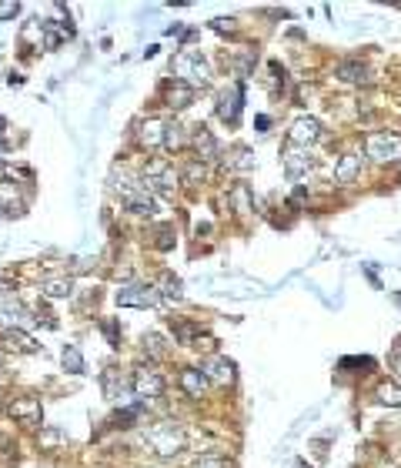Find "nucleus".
<instances>
[{
  "mask_svg": "<svg viewBox=\"0 0 401 468\" xmlns=\"http://www.w3.org/2000/svg\"><path fill=\"white\" fill-rule=\"evenodd\" d=\"M181 388H184L191 398H200L204 388H208V375H204L200 368H184V371H181Z\"/></svg>",
  "mask_w": 401,
  "mask_h": 468,
  "instance_id": "nucleus-15",
  "label": "nucleus"
},
{
  "mask_svg": "<svg viewBox=\"0 0 401 468\" xmlns=\"http://www.w3.org/2000/svg\"><path fill=\"white\" fill-rule=\"evenodd\" d=\"M358 174H361V157L358 154H345L338 161V167H335V181L338 184H351Z\"/></svg>",
  "mask_w": 401,
  "mask_h": 468,
  "instance_id": "nucleus-17",
  "label": "nucleus"
},
{
  "mask_svg": "<svg viewBox=\"0 0 401 468\" xmlns=\"http://www.w3.org/2000/svg\"><path fill=\"white\" fill-rule=\"evenodd\" d=\"M144 445H148L157 458H174L177 452L184 448V431H181V425H174V421H164V425H154V428L148 431Z\"/></svg>",
  "mask_w": 401,
  "mask_h": 468,
  "instance_id": "nucleus-2",
  "label": "nucleus"
},
{
  "mask_svg": "<svg viewBox=\"0 0 401 468\" xmlns=\"http://www.w3.org/2000/svg\"><path fill=\"white\" fill-rule=\"evenodd\" d=\"M0 211L4 215H20L24 211V198L13 181H0Z\"/></svg>",
  "mask_w": 401,
  "mask_h": 468,
  "instance_id": "nucleus-11",
  "label": "nucleus"
},
{
  "mask_svg": "<svg viewBox=\"0 0 401 468\" xmlns=\"http://www.w3.org/2000/svg\"><path fill=\"white\" fill-rule=\"evenodd\" d=\"M4 398H7V388L0 385V408H4Z\"/></svg>",
  "mask_w": 401,
  "mask_h": 468,
  "instance_id": "nucleus-41",
  "label": "nucleus"
},
{
  "mask_svg": "<svg viewBox=\"0 0 401 468\" xmlns=\"http://www.w3.org/2000/svg\"><path fill=\"white\" fill-rule=\"evenodd\" d=\"M164 148H171V151L184 148V134L177 124H164Z\"/></svg>",
  "mask_w": 401,
  "mask_h": 468,
  "instance_id": "nucleus-30",
  "label": "nucleus"
},
{
  "mask_svg": "<svg viewBox=\"0 0 401 468\" xmlns=\"http://www.w3.org/2000/svg\"><path fill=\"white\" fill-rule=\"evenodd\" d=\"M161 294H167V298H181V281L171 275V271H164L161 275V288H157Z\"/></svg>",
  "mask_w": 401,
  "mask_h": 468,
  "instance_id": "nucleus-32",
  "label": "nucleus"
},
{
  "mask_svg": "<svg viewBox=\"0 0 401 468\" xmlns=\"http://www.w3.org/2000/svg\"><path fill=\"white\" fill-rule=\"evenodd\" d=\"M4 344H7L11 352H20V354H34L40 348V344L34 342L27 331H20V328H7V331H4Z\"/></svg>",
  "mask_w": 401,
  "mask_h": 468,
  "instance_id": "nucleus-12",
  "label": "nucleus"
},
{
  "mask_svg": "<svg viewBox=\"0 0 401 468\" xmlns=\"http://www.w3.org/2000/svg\"><path fill=\"white\" fill-rule=\"evenodd\" d=\"M0 217H4V211H0Z\"/></svg>",
  "mask_w": 401,
  "mask_h": 468,
  "instance_id": "nucleus-43",
  "label": "nucleus"
},
{
  "mask_svg": "<svg viewBox=\"0 0 401 468\" xmlns=\"http://www.w3.org/2000/svg\"><path fill=\"white\" fill-rule=\"evenodd\" d=\"M395 371H398V375H401V352L395 354Z\"/></svg>",
  "mask_w": 401,
  "mask_h": 468,
  "instance_id": "nucleus-39",
  "label": "nucleus"
},
{
  "mask_svg": "<svg viewBox=\"0 0 401 468\" xmlns=\"http://www.w3.org/2000/svg\"><path fill=\"white\" fill-rule=\"evenodd\" d=\"M20 13V4H0V20H11Z\"/></svg>",
  "mask_w": 401,
  "mask_h": 468,
  "instance_id": "nucleus-35",
  "label": "nucleus"
},
{
  "mask_svg": "<svg viewBox=\"0 0 401 468\" xmlns=\"http://www.w3.org/2000/svg\"><path fill=\"white\" fill-rule=\"evenodd\" d=\"M335 74H338L341 80H348V84H368V67H364L361 61H341Z\"/></svg>",
  "mask_w": 401,
  "mask_h": 468,
  "instance_id": "nucleus-19",
  "label": "nucleus"
},
{
  "mask_svg": "<svg viewBox=\"0 0 401 468\" xmlns=\"http://www.w3.org/2000/svg\"><path fill=\"white\" fill-rule=\"evenodd\" d=\"M241 101H244V84L238 80L234 88H227L225 94H221V101H217V117H221V121H227V124H238Z\"/></svg>",
  "mask_w": 401,
  "mask_h": 468,
  "instance_id": "nucleus-7",
  "label": "nucleus"
},
{
  "mask_svg": "<svg viewBox=\"0 0 401 468\" xmlns=\"http://www.w3.org/2000/svg\"><path fill=\"white\" fill-rule=\"evenodd\" d=\"M194 151H198V161H214L217 157V140L208 127H198L194 131Z\"/></svg>",
  "mask_w": 401,
  "mask_h": 468,
  "instance_id": "nucleus-14",
  "label": "nucleus"
},
{
  "mask_svg": "<svg viewBox=\"0 0 401 468\" xmlns=\"http://www.w3.org/2000/svg\"><path fill=\"white\" fill-rule=\"evenodd\" d=\"M27 318L30 315H27V308L17 301V298H4V301H0V321H7V325H13V328H20Z\"/></svg>",
  "mask_w": 401,
  "mask_h": 468,
  "instance_id": "nucleus-16",
  "label": "nucleus"
},
{
  "mask_svg": "<svg viewBox=\"0 0 401 468\" xmlns=\"http://www.w3.org/2000/svg\"><path fill=\"white\" fill-rule=\"evenodd\" d=\"M375 398L381 402V405H388V408H401V381H381L378 385V392Z\"/></svg>",
  "mask_w": 401,
  "mask_h": 468,
  "instance_id": "nucleus-20",
  "label": "nucleus"
},
{
  "mask_svg": "<svg viewBox=\"0 0 401 468\" xmlns=\"http://www.w3.org/2000/svg\"><path fill=\"white\" fill-rule=\"evenodd\" d=\"M131 388L138 392V398H157L164 392V378L150 368H138L134 378H131Z\"/></svg>",
  "mask_w": 401,
  "mask_h": 468,
  "instance_id": "nucleus-8",
  "label": "nucleus"
},
{
  "mask_svg": "<svg viewBox=\"0 0 401 468\" xmlns=\"http://www.w3.org/2000/svg\"><path fill=\"white\" fill-rule=\"evenodd\" d=\"M61 438H64L61 431H47V435H44V442H47V445H54V442H61Z\"/></svg>",
  "mask_w": 401,
  "mask_h": 468,
  "instance_id": "nucleus-37",
  "label": "nucleus"
},
{
  "mask_svg": "<svg viewBox=\"0 0 401 468\" xmlns=\"http://www.w3.org/2000/svg\"><path fill=\"white\" fill-rule=\"evenodd\" d=\"M177 181L181 177L174 174V167H167L164 161H150L148 171L140 174V188L148 191V194H167V191L177 188Z\"/></svg>",
  "mask_w": 401,
  "mask_h": 468,
  "instance_id": "nucleus-4",
  "label": "nucleus"
},
{
  "mask_svg": "<svg viewBox=\"0 0 401 468\" xmlns=\"http://www.w3.org/2000/svg\"><path fill=\"white\" fill-rule=\"evenodd\" d=\"M314 140H321V124H318V117H298L288 131V144L294 148H308Z\"/></svg>",
  "mask_w": 401,
  "mask_h": 468,
  "instance_id": "nucleus-6",
  "label": "nucleus"
},
{
  "mask_svg": "<svg viewBox=\"0 0 401 468\" xmlns=\"http://www.w3.org/2000/svg\"><path fill=\"white\" fill-rule=\"evenodd\" d=\"M227 167H231V171H251V167H254V154L241 148V151L234 154V161H227Z\"/></svg>",
  "mask_w": 401,
  "mask_h": 468,
  "instance_id": "nucleus-33",
  "label": "nucleus"
},
{
  "mask_svg": "<svg viewBox=\"0 0 401 468\" xmlns=\"http://www.w3.org/2000/svg\"><path fill=\"white\" fill-rule=\"evenodd\" d=\"M227 201L234 204V211H238V215H248V211H251V198H248V188H244V184H238V188L231 191V194H227Z\"/></svg>",
  "mask_w": 401,
  "mask_h": 468,
  "instance_id": "nucleus-27",
  "label": "nucleus"
},
{
  "mask_svg": "<svg viewBox=\"0 0 401 468\" xmlns=\"http://www.w3.org/2000/svg\"><path fill=\"white\" fill-rule=\"evenodd\" d=\"M61 361H64V368H67L71 375H84V354L77 352L74 344H64V352H61Z\"/></svg>",
  "mask_w": 401,
  "mask_h": 468,
  "instance_id": "nucleus-24",
  "label": "nucleus"
},
{
  "mask_svg": "<svg viewBox=\"0 0 401 468\" xmlns=\"http://www.w3.org/2000/svg\"><path fill=\"white\" fill-rule=\"evenodd\" d=\"M104 335L111 338V344H117V325H114V321H107V325H104Z\"/></svg>",
  "mask_w": 401,
  "mask_h": 468,
  "instance_id": "nucleus-36",
  "label": "nucleus"
},
{
  "mask_svg": "<svg viewBox=\"0 0 401 468\" xmlns=\"http://www.w3.org/2000/svg\"><path fill=\"white\" fill-rule=\"evenodd\" d=\"M7 288H11V281H7V278H0V292H7Z\"/></svg>",
  "mask_w": 401,
  "mask_h": 468,
  "instance_id": "nucleus-40",
  "label": "nucleus"
},
{
  "mask_svg": "<svg viewBox=\"0 0 401 468\" xmlns=\"http://www.w3.org/2000/svg\"><path fill=\"white\" fill-rule=\"evenodd\" d=\"M234 27V20H214V30H231Z\"/></svg>",
  "mask_w": 401,
  "mask_h": 468,
  "instance_id": "nucleus-38",
  "label": "nucleus"
},
{
  "mask_svg": "<svg viewBox=\"0 0 401 468\" xmlns=\"http://www.w3.org/2000/svg\"><path fill=\"white\" fill-rule=\"evenodd\" d=\"M194 468H234V465H231L221 452H208V455H200L198 462H194Z\"/></svg>",
  "mask_w": 401,
  "mask_h": 468,
  "instance_id": "nucleus-29",
  "label": "nucleus"
},
{
  "mask_svg": "<svg viewBox=\"0 0 401 468\" xmlns=\"http://www.w3.org/2000/svg\"><path fill=\"white\" fill-rule=\"evenodd\" d=\"M208 177V167H204V161H188L184 164V171H181V181L184 184H200Z\"/></svg>",
  "mask_w": 401,
  "mask_h": 468,
  "instance_id": "nucleus-25",
  "label": "nucleus"
},
{
  "mask_svg": "<svg viewBox=\"0 0 401 468\" xmlns=\"http://www.w3.org/2000/svg\"><path fill=\"white\" fill-rule=\"evenodd\" d=\"M124 204H127V211H131V215H138V217H150V215H154V198H150L144 188L134 191V194H127Z\"/></svg>",
  "mask_w": 401,
  "mask_h": 468,
  "instance_id": "nucleus-18",
  "label": "nucleus"
},
{
  "mask_svg": "<svg viewBox=\"0 0 401 468\" xmlns=\"http://www.w3.org/2000/svg\"><path fill=\"white\" fill-rule=\"evenodd\" d=\"M74 292V281L71 278H47L44 281V294L47 298H71Z\"/></svg>",
  "mask_w": 401,
  "mask_h": 468,
  "instance_id": "nucleus-23",
  "label": "nucleus"
},
{
  "mask_svg": "<svg viewBox=\"0 0 401 468\" xmlns=\"http://www.w3.org/2000/svg\"><path fill=\"white\" fill-rule=\"evenodd\" d=\"M208 381H217V385H227V381H234V365L227 361V358H211L208 365L200 368Z\"/></svg>",
  "mask_w": 401,
  "mask_h": 468,
  "instance_id": "nucleus-13",
  "label": "nucleus"
},
{
  "mask_svg": "<svg viewBox=\"0 0 401 468\" xmlns=\"http://www.w3.org/2000/svg\"><path fill=\"white\" fill-rule=\"evenodd\" d=\"M191 97H194V90L184 88V84H174V88L167 90V104H171V107H177V111H181V107H188Z\"/></svg>",
  "mask_w": 401,
  "mask_h": 468,
  "instance_id": "nucleus-26",
  "label": "nucleus"
},
{
  "mask_svg": "<svg viewBox=\"0 0 401 468\" xmlns=\"http://www.w3.org/2000/svg\"><path fill=\"white\" fill-rule=\"evenodd\" d=\"M174 74H177V84H184V88H191V90L208 88V80H211V64H208V57H200L198 51H181L174 57Z\"/></svg>",
  "mask_w": 401,
  "mask_h": 468,
  "instance_id": "nucleus-1",
  "label": "nucleus"
},
{
  "mask_svg": "<svg viewBox=\"0 0 401 468\" xmlns=\"http://www.w3.org/2000/svg\"><path fill=\"white\" fill-rule=\"evenodd\" d=\"M140 144H144V148H161L164 144V124L161 121H148V124L140 127Z\"/></svg>",
  "mask_w": 401,
  "mask_h": 468,
  "instance_id": "nucleus-22",
  "label": "nucleus"
},
{
  "mask_svg": "<svg viewBox=\"0 0 401 468\" xmlns=\"http://www.w3.org/2000/svg\"><path fill=\"white\" fill-rule=\"evenodd\" d=\"M114 301L121 308H157L161 304V292L154 284H121Z\"/></svg>",
  "mask_w": 401,
  "mask_h": 468,
  "instance_id": "nucleus-3",
  "label": "nucleus"
},
{
  "mask_svg": "<svg viewBox=\"0 0 401 468\" xmlns=\"http://www.w3.org/2000/svg\"><path fill=\"white\" fill-rule=\"evenodd\" d=\"M341 368H375L371 358H341Z\"/></svg>",
  "mask_w": 401,
  "mask_h": 468,
  "instance_id": "nucleus-34",
  "label": "nucleus"
},
{
  "mask_svg": "<svg viewBox=\"0 0 401 468\" xmlns=\"http://www.w3.org/2000/svg\"><path fill=\"white\" fill-rule=\"evenodd\" d=\"M281 157H285V171H288L291 177H301L304 171H311L314 167V157H311L308 148H294V144H288Z\"/></svg>",
  "mask_w": 401,
  "mask_h": 468,
  "instance_id": "nucleus-9",
  "label": "nucleus"
},
{
  "mask_svg": "<svg viewBox=\"0 0 401 468\" xmlns=\"http://www.w3.org/2000/svg\"><path fill=\"white\" fill-rule=\"evenodd\" d=\"M104 388H107V395H111V398H121V392L127 388V381L117 378V371H104Z\"/></svg>",
  "mask_w": 401,
  "mask_h": 468,
  "instance_id": "nucleus-31",
  "label": "nucleus"
},
{
  "mask_svg": "<svg viewBox=\"0 0 401 468\" xmlns=\"http://www.w3.org/2000/svg\"><path fill=\"white\" fill-rule=\"evenodd\" d=\"M0 365H4V358H0Z\"/></svg>",
  "mask_w": 401,
  "mask_h": 468,
  "instance_id": "nucleus-42",
  "label": "nucleus"
},
{
  "mask_svg": "<svg viewBox=\"0 0 401 468\" xmlns=\"http://www.w3.org/2000/svg\"><path fill=\"white\" fill-rule=\"evenodd\" d=\"M364 154H368L371 161H381V164L401 161V138L398 134H368Z\"/></svg>",
  "mask_w": 401,
  "mask_h": 468,
  "instance_id": "nucleus-5",
  "label": "nucleus"
},
{
  "mask_svg": "<svg viewBox=\"0 0 401 468\" xmlns=\"http://www.w3.org/2000/svg\"><path fill=\"white\" fill-rule=\"evenodd\" d=\"M154 248L157 251H171L174 248V228L171 224H161V228L154 231Z\"/></svg>",
  "mask_w": 401,
  "mask_h": 468,
  "instance_id": "nucleus-28",
  "label": "nucleus"
},
{
  "mask_svg": "<svg viewBox=\"0 0 401 468\" xmlns=\"http://www.w3.org/2000/svg\"><path fill=\"white\" fill-rule=\"evenodd\" d=\"M11 415L20 421V425H27V428H37L40 425V402L37 398H17V402H11Z\"/></svg>",
  "mask_w": 401,
  "mask_h": 468,
  "instance_id": "nucleus-10",
  "label": "nucleus"
},
{
  "mask_svg": "<svg viewBox=\"0 0 401 468\" xmlns=\"http://www.w3.org/2000/svg\"><path fill=\"white\" fill-rule=\"evenodd\" d=\"M140 344H144V354H148V358H164V354H167V342H164L161 331H148V335L140 338Z\"/></svg>",
  "mask_w": 401,
  "mask_h": 468,
  "instance_id": "nucleus-21",
  "label": "nucleus"
}]
</instances>
